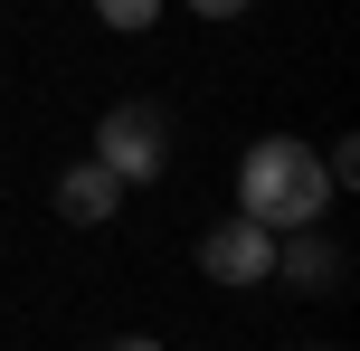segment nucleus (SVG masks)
<instances>
[{"instance_id":"obj_6","label":"nucleus","mask_w":360,"mask_h":351,"mask_svg":"<svg viewBox=\"0 0 360 351\" xmlns=\"http://www.w3.org/2000/svg\"><path fill=\"white\" fill-rule=\"evenodd\" d=\"M95 19L124 29V38H143V29H162V0H95Z\"/></svg>"},{"instance_id":"obj_8","label":"nucleus","mask_w":360,"mask_h":351,"mask_svg":"<svg viewBox=\"0 0 360 351\" xmlns=\"http://www.w3.org/2000/svg\"><path fill=\"white\" fill-rule=\"evenodd\" d=\"M105 351H162V342H152V333H114Z\"/></svg>"},{"instance_id":"obj_2","label":"nucleus","mask_w":360,"mask_h":351,"mask_svg":"<svg viewBox=\"0 0 360 351\" xmlns=\"http://www.w3.org/2000/svg\"><path fill=\"white\" fill-rule=\"evenodd\" d=\"M95 162H105L124 190L162 181V171H171V124H162V105H143V95L105 105V114H95Z\"/></svg>"},{"instance_id":"obj_7","label":"nucleus","mask_w":360,"mask_h":351,"mask_svg":"<svg viewBox=\"0 0 360 351\" xmlns=\"http://www.w3.org/2000/svg\"><path fill=\"white\" fill-rule=\"evenodd\" d=\"M190 10H199V19H218V29H228V19H247L256 0H190Z\"/></svg>"},{"instance_id":"obj_3","label":"nucleus","mask_w":360,"mask_h":351,"mask_svg":"<svg viewBox=\"0 0 360 351\" xmlns=\"http://www.w3.org/2000/svg\"><path fill=\"white\" fill-rule=\"evenodd\" d=\"M199 276H209V285H266L275 276V228H256L247 209L218 219L209 238H199Z\"/></svg>"},{"instance_id":"obj_9","label":"nucleus","mask_w":360,"mask_h":351,"mask_svg":"<svg viewBox=\"0 0 360 351\" xmlns=\"http://www.w3.org/2000/svg\"><path fill=\"white\" fill-rule=\"evenodd\" d=\"M313 351H332V342H313Z\"/></svg>"},{"instance_id":"obj_4","label":"nucleus","mask_w":360,"mask_h":351,"mask_svg":"<svg viewBox=\"0 0 360 351\" xmlns=\"http://www.w3.org/2000/svg\"><path fill=\"white\" fill-rule=\"evenodd\" d=\"M351 247L342 238H323V219L313 228H285L275 238V285H294V295H342V276H351Z\"/></svg>"},{"instance_id":"obj_5","label":"nucleus","mask_w":360,"mask_h":351,"mask_svg":"<svg viewBox=\"0 0 360 351\" xmlns=\"http://www.w3.org/2000/svg\"><path fill=\"white\" fill-rule=\"evenodd\" d=\"M48 200H57V219H67V228H105L114 209H124V181H114V171L86 152V162H67V171H57V190H48Z\"/></svg>"},{"instance_id":"obj_1","label":"nucleus","mask_w":360,"mask_h":351,"mask_svg":"<svg viewBox=\"0 0 360 351\" xmlns=\"http://www.w3.org/2000/svg\"><path fill=\"white\" fill-rule=\"evenodd\" d=\"M237 209H247L256 228H313L332 209V181H323V152L304 143V133H256L247 152H237Z\"/></svg>"}]
</instances>
